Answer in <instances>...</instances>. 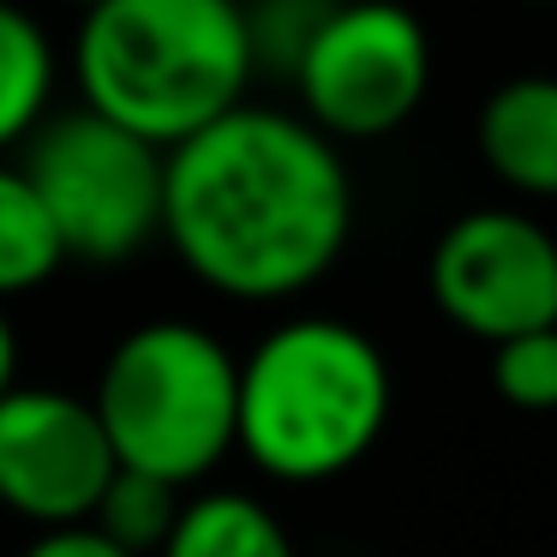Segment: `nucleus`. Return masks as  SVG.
<instances>
[{
  "label": "nucleus",
  "instance_id": "nucleus-1",
  "mask_svg": "<svg viewBox=\"0 0 557 557\" xmlns=\"http://www.w3.org/2000/svg\"><path fill=\"white\" fill-rule=\"evenodd\" d=\"M354 181L300 114L240 102L162 157V240L210 294L294 300L348 252Z\"/></svg>",
  "mask_w": 557,
  "mask_h": 557
},
{
  "label": "nucleus",
  "instance_id": "nucleus-2",
  "mask_svg": "<svg viewBox=\"0 0 557 557\" xmlns=\"http://www.w3.org/2000/svg\"><path fill=\"white\" fill-rule=\"evenodd\" d=\"M78 109L169 157L258 78L240 0H97L73 37Z\"/></svg>",
  "mask_w": 557,
  "mask_h": 557
},
{
  "label": "nucleus",
  "instance_id": "nucleus-3",
  "mask_svg": "<svg viewBox=\"0 0 557 557\" xmlns=\"http://www.w3.org/2000/svg\"><path fill=\"white\" fill-rule=\"evenodd\" d=\"M389 360L342 318H288L240 360L234 449L282 485L360 468L389 425Z\"/></svg>",
  "mask_w": 557,
  "mask_h": 557
},
{
  "label": "nucleus",
  "instance_id": "nucleus-4",
  "mask_svg": "<svg viewBox=\"0 0 557 557\" xmlns=\"http://www.w3.org/2000/svg\"><path fill=\"white\" fill-rule=\"evenodd\" d=\"M240 360L228 342L186 318H150L109 348L90 389L114 468L174 485H205L234 456Z\"/></svg>",
  "mask_w": 557,
  "mask_h": 557
},
{
  "label": "nucleus",
  "instance_id": "nucleus-5",
  "mask_svg": "<svg viewBox=\"0 0 557 557\" xmlns=\"http://www.w3.org/2000/svg\"><path fill=\"white\" fill-rule=\"evenodd\" d=\"M18 174L49 210L61 252L78 264H126L162 240V150L102 114H49L25 138Z\"/></svg>",
  "mask_w": 557,
  "mask_h": 557
},
{
  "label": "nucleus",
  "instance_id": "nucleus-6",
  "mask_svg": "<svg viewBox=\"0 0 557 557\" xmlns=\"http://www.w3.org/2000/svg\"><path fill=\"white\" fill-rule=\"evenodd\" d=\"M288 85L300 90V121L330 145L389 138L432 90V37L396 0H336Z\"/></svg>",
  "mask_w": 557,
  "mask_h": 557
},
{
  "label": "nucleus",
  "instance_id": "nucleus-7",
  "mask_svg": "<svg viewBox=\"0 0 557 557\" xmlns=\"http://www.w3.org/2000/svg\"><path fill=\"white\" fill-rule=\"evenodd\" d=\"M432 306L485 342H516L528 330L557 324V234L528 210H468L437 234L425 258Z\"/></svg>",
  "mask_w": 557,
  "mask_h": 557
},
{
  "label": "nucleus",
  "instance_id": "nucleus-8",
  "mask_svg": "<svg viewBox=\"0 0 557 557\" xmlns=\"http://www.w3.org/2000/svg\"><path fill=\"white\" fill-rule=\"evenodd\" d=\"M114 480V449L85 396L13 384L0 396V509L42 533L85 528Z\"/></svg>",
  "mask_w": 557,
  "mask_h": 557
},
{
  "label": "nucleus",
  "instance_id": "nucleus-9",
  "mask_svg": "<svg viewBox=\"0 0 557 557\" xmlns=\"http://www.w3.org/2000/svg\"><path fill=\"white\" fill-rule=\"evenodd\" d=\"M480 162L516 198H557V78L516 73L480 102Z\"/></svg>",
  "mask_w": 557,
  "mask_h": 557
},
{
  "label": "nucleus",
  "instance_id": "nucleus-10",
  "mask_svg": "<svg viewBox=\"0 0 557 557\" xmlns=\"http://www.w3.org/2000/svg\"><path fill=\"white\" fill-rule=\"evenodd\" d=\"M157 557H300L270 504L246 492H198L181 504V521Z\"/></svg>",
  "mask_w": 557,
  "mask_h": 557
},
{
  "label": "nucleus",
  "instance_id": "nucleus-11",
  "mask_svg": "<svg viewBox=\"0 0 557 557\" xmlns=\"http://www.w3.org/2000/svg\"><path fill=\"white\" fill-rule=\"evenodd\" d=\"M54 97V42L25 7L0 0V157L18 150L42 121Z\"/></svg>",
  "mask_w": 557,
  "mask_h": 557
},
{
  "label": "nucleus",
  "instance_id": "nucleus-12",
  "mask_svg": "<svg viewBox=\"0 0 557 557\" xmlns=\"http://www.w3.org/2000/svg\"><path fill=\"white\" fill-rule=\"evenodd\" d=\"M66 264L61 234H54L42 198L18 174V162H0V306L42 288Z\"/></svg>",
  "mask_w": 557,
  "mask_h": 557
},
{
  "label": "nucleus",
  "instance_id": "nucleus-13",
  "mask_svg": "<svg viewBox=\"0 0 557 557\" xmlns=\"http://www.w3.org/2000/svg\"><path fill=\"white\" fill-rule=\"evenodd\" d=\"M181 504L186 497L174 492V485L150 480V473L114 468L109 492H102L97 509H90V528H97L102 540H114L121 552H133V557H157L162 540L174 533V521H181Z\"/></svg>",
  "mask_w": 557,
  "mask_h": 557
},
{
  "label": "nucleus",
  "instance_id": "nucleus-14",
  "mask_svg": "<svg viewBox=\"0 0 557 557\" xmlns=\"http://www.w3.org/2000/svg\"><path fill=\"white\" fill-rule=\"evenodd\" d=\"M330 13H336V0H240L252 66L294 78V66L306 61V49H312V37L324 30Z\"/></svg>",
  "mask_w": 557,
  "mask_h": 557
},
{
  "label": "nucleus",
  "instance_id": "nucleus-15",
  "mask_svg": "<svg viewBox=\"0 0 557 557\" xmlns=\"http://www.w3.org/2000/svg\"><path fill=\"white\" fill-rule=\"evenodd\" d=\"M492 389L516 413H557V324L492 348Z\"/></svg>",
  "mask_w": 557,
  "mask_h": 557
},
{
  "label": "nucleus",
  "instance_id": "nucleus-16",
  "mask_svg": "<svg viewBox=\"0 0 557 557\" xmlns=\"http://www.w3.org/2000/svg\"><path fill=\"white\" fill-rule=\"evenodd\" d=\"M25 557H133V552H121V545L102 540L85 521V528H54V533H42V540H30Z\"/></svg>",
  "mask_w": 557,
  "mask_h": 557
},
{
  "label": "nucleus",
  "instance_id": "nucleus-17",
  "mask_svg": "<svg viewBox=\"0 0 557 557\" xmlns=\"http://www.w3.org/2000/svg\"><path fill=\"white\" fill-rule=\"evenodd\" d=\"M18 384V330L13 318H7V306H0V396Z\"/></svg>",
  "mask_w": 557,
  "mask_h": 557
},
{
  "label": "nucleus",
  "instance_id": "nucleus-18",
  "mask_svg": "<svg viewBox=\"0 0 557 557\" xmlns=\"http://www.w3.org/2000/svg\"><path fill=\"white\" fill-rule=\"evenodd\" d=\"M66 7H78V13H85V7H97V0H66Z\"/></svg>",
  "mask_w": 557,
  "mask_h": 557
},
{
  "label": "nucleus",
  "instance_id": "nucleus-19",
  "mask_svg": "<svg viewBox=\"0 0 557 557\" xmlns=\"http://www.w3.org/2000/svg\"><path fill=\"white\" fill-rule=\"evenodd\" d=\"M533 7H557V0H533Z\"/></svg>",
  "mask_w": 557,
  "mask_h": 557
}]
</instances>
